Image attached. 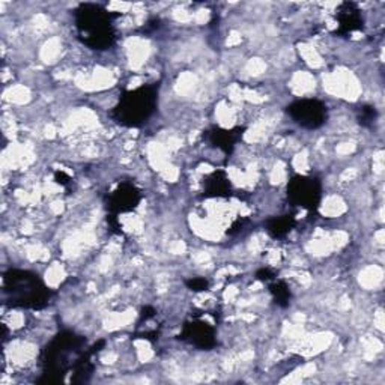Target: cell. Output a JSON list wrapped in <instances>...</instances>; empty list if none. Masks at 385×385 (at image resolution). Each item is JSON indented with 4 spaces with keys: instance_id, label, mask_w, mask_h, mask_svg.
Returning <instances> with one entry per match:
<instances>
[{
    "instance_id": "cell-1",
    "label": "cell",
    "mask_w": 385,
    "mask_h": 385,
    "mask_svg": "<svg viewBox=\"0 0 385 385\" xmlns=\"http://www.w3.org/2000/svg\"><path fill=\"white\" fill-rule=\"evenodd\" d=\"M294 116L298 119V122L303 123L306 127H318L322 123V118H324V107L318 104L316 101H304L298 103L294 107Z\"/></svg>"
}]
</instances>
